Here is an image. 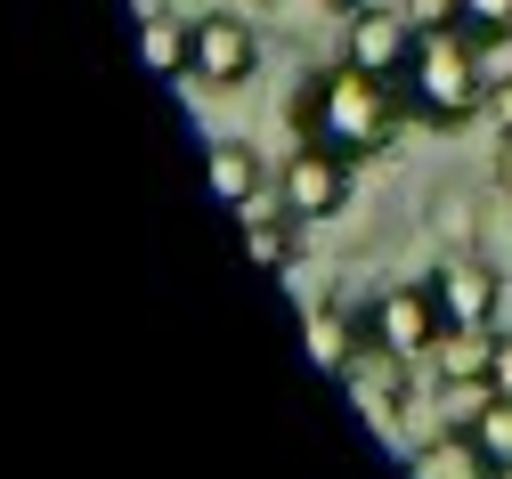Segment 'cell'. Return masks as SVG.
I'll return each mask as SVG.
<instances>
[{
    "label": "cell",
    "instance_id": "5",
    "mask_svg": "<svg viewBox=\"0 0 512 479\" xmlns=\"http://www.w3.org/2000/svg\"><path fill=\"white\" fill-rule=\"evenodd\" d=\"M187 33H196V49H187V82H204V90L252 82V65H261V33H252L244 17L212 9V17H187Z\"/></svg>",
    "mask_w": 512,
    "mask_h": 479
},
{
    "label": "cell",
    "instance_id": "17",
    "mask_svg": "<svg viewBox=\"0 0 512 479\" xmlns=\"http://www.w3.org/2000/svg\"><path fill=\"white\" fill-rule=\"evenodd\" d=\"M464 33L472 41H512V0H464Z\"/></svg>",
    "mask_w": 512,
    "mask_h": 479
},
{
    "label": "cell",
    "instance_id": "13",
    "mask_svg": "<svg viewBox=\"0 0 512 479\" xmlns=\"http://www.w3.org/2000/svg\"><path fill=\"white\" fill-rule=\"evenodd\" d=\"M139 49H147V65H155L163 82H179V74H187V49H196V33H187L171 9H147V17H139Z\"/></svg>",
    "mask_w": 512,
    "mask_h": 479
},
{
    "label": "cell",
    "instance_id": "15",
    "mask_svg": "<svg viewBox=\"0 0 512 479\" xmlns=\"http://www.w3.org/2000/svg\"><path fill=\"white\" fill-rule=\"evenodd\" d=\"M464 439L480 447V463H488V471H504V463H512V398H488L480 415L464 423Z\"/></svg>",
    "mask_w": 512,
    "mask_h": 479
},
{
    "label": "cell",
    "instance_id": "20",
    "mask_svg": "<svg viewBox=\"0 0 512 479\" xmlns=\"http://www.w3.org/2000/svg\"><path fill=\"white\" fill-rule=\"evenodd\" d=\"M496 179H504V187H512V139H504V155H496Z\"/></svg>",
    "mask_w": 512,
    "mask_h": 479
},
{
    "label": "cell",
    "instance_id": "8",
    "mask_svg": "<svg viewBox=\"0 0 512 479\" xmlns=\"http://www.w3.org/2000/svg\"><path fill=\"white\" fill-rule=\"evenodd\" d=\"M415 41H423V33H415L399 9H366V17H350V33H342V57L358 65V74H374V82H391V90H399V74H407Z\"/></svg>",
    "mask_w": 512,
    "mask_h": 479
},
{
    "label": "cell",
    "instance_id": "9",
    "mask_svg": "<svg viewBox=\"0 0 512 479\" xmlns=\"http://www.w3.org/2000/svg\"><path fill=\"white\" fill-rule=\"evenodd\" d=\"M204 163H212V187H220L228 212H261V195H277V171L252 155L244 139H212V147H204Z\"/></svg>",
    "mask_w": 512,
    "mask_h": 479
},
{
    "label": "cell",
    "instance_id": "14",
    "mask_svg": "<svg viewBox=\"0 0 512 479\" xmlns=\"http://www.w3.org/2000/svg\"><path fill=\"white\" fill-rule=\"evenodd\" d=\"M407 479H488V463H480V447L456 431V439H439V447H415V455H407Z\"/></svg>",
    "mask_w": 512,
    "mask_h": 479
},
{
    "label": "cell",
    "instance_id": "19",
    "mask_svg": "<svg viewBox=\"0 0 512 479\" xmlns=\"http://www.w3.org/2000/svg\"><path fill=\"white\" fill-rule=\"evenodd\" d=\"M342 17H366V9H399V0H334Z\"/></svg>",
    "mask_w": 512,
    "mask_h": 479
},
{
    "label": "cell",
    "instance_id": "10",
    "mask_svg": "<svg viewBox=\"0 0 512 479\" xmlns=\"http://www.w3.org/2000/svg\"><path fill=\"white\" fill-rule=\"evenodd\" d=\"M301 341H309V358L326 366V374H342V366L366 350V317H350L342 301H317V309L301 317Z\"/></svg>",
    "mask_w": 512,
    "mask_h": 479
},
{
    "label": "cell",
    "instance_id": "11",
    "mask_svg": "<svg viewBox=\"0 0 512 479\" xmlns=\"http://www.w3.org/2000/svg\"><path fill=\"white\" fill-rule=\"evenodd\" d=\"M488 366H496V333H439L431 341L439 390H488Z\"/></svg>",
    "mask_w": 512,
    "mask_h": 479
},
{
    "label": "cell",
    "instance_id": "4",
    "mask_svg": "<svg viewBox=\"0 0 512 479\" xmlns=\"http://www.w3.org/2000/svg\"><path fill=\"white\" fill-rule=\"evenodd\" d=\"M342 382V398L358 406V423L374 431V439H399V423H407V358H391V350H374V341H366V350L334 374Z\"/></svg>",
    "mask_w": 512,
    "mask_h": 479
},
{
    "label": "cell",
    "instance_id": "21",
    "mask_svg": "<svg viewBox=\"0 0 512 479\" xmlns=\"http://www.w3.org/2000/svg\"><path fill=\"white\" fill-rule=\"evenodd\" d=\"M488 479H512V463H504V471H488Z\"/></svg>",
    "mask_w": 512,
    "mask_h": 479
},
{
    "label": "cell",
    "instance_id": "6",
    "mask_svg": "<svg viewBox=\"0 0 512 479\" xmlns=\"http://www.w3.org/2000/svg\"><path fill=\"white\" fill-rule=\"evenodd\" d=\"M350 171H358V163H342V155H326V147H293V155L277 163V203H285L301 228H317V220H334L342 203H350Z\"/></svg>",
    "mask_w": 512,
    "mask_h": 479
},
{
    "label": "cell",
    "instance_id": "3",
    "mask_svg": "<svg viewBox=\"0 0 512 479\" xmlns=\"http://www.w3.org/2000/svg\"><path fill=\"white\" fill-rule=\"evenodd\" d=\"M423 293L439 309V333H496L504 325V285H496V268H480V260H439L423 277Z\"/></svg>",
    "mask_w": 512,
    "mask_h": 479
},
{
    "label": "cell",
    "instance_id": "12",
    "mask_svg": "<svg viewBox=\"0 0 512 479\" xmlns=\"http://www.w3.org/2000/svg\"><path fill=\"white\" fill-rule=\"evenodd\" d=\"M244 252H252V268L285 277L293 252H301V220L285 212V203H269V212H244Z\"/></svg>",
    "mask_w": 512,
    "mask_h": 479
},
{
    "label": "cell",
    "instance_id": "7",
    "mask_svg": "<svg viewBox=\"0 0 512 479\" xmlns=\"http://www.w3.org/2000/svg\"><path fill=\"white\" fill-rule=\"evenodd\" d=\"M366 341H374V350H391V358H407V366H423L431 341H439V309H431V293H423V285L374 293V309H366Z\"/></svg>",
    "mask_w": 512,
    "mask_h": 479
},
{
    "label": "cell",
    "instance_id": "1",
    "mask_svg": "<svg viewBox=\"0 0 512 479\" xmlns=\"http://www.w3.org/2000/svg\"><path fill=\"white\" fill-rule=\"evenodd\" d=\"M285 114H293V139H301V147H326V155H342V163H382V155H399V130H407V98H399L391 82L358 74L350 57L301 74Z\"/></svg>",
    "mask_w": 512,
    "mask_h": 479
},
{
    "label": "cell",
    "instance_id": "18",
    "mask_svg": "<svg viewBox=\"0 0 512 479\" xmlns=\"http://www.w3.org/2000/svg\"><path fill=\"white\" fill-rule=\"evenodd\" d=\"M488 398H512V333L496 325V366H488Z\"/></svg>",
    "mask_w": 512,
    "mask_h": 479
},
{
    "label": "cell",
    "instance_id": "2",
    "mask_svg": "<svg viewBox=\"0 0 512 479\" xmlns=\"http://www.w3.org/2000/svg\"><path fill=\"white\" fill-rule=\"evenodd\" d=\"M399 98H407V114L431 122V130H464V122L496 98L488 74H480V41H472V33H423L415 57H407V74H399Z\"/></svg>",
    "mask_w": 512,
    "mask_h": 479
},
{
    "label": "cell",
    "instance_id": "16",
    "mask_svg": "<svg viewBox=\"0 0 512 479\" xmlns=\"http://www.w3.org/2000/svg\"><path fill=\"white\" fill-rule=\"evenodd\" d=\"M399 17L415 33H464V0H399Z\"/></svg>",
    "mask_w": 512,
    "mask_h": 479
}]
</instances>
